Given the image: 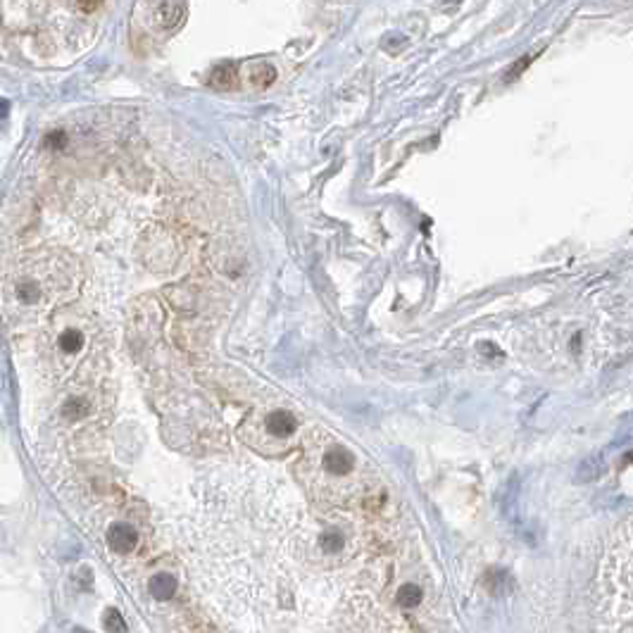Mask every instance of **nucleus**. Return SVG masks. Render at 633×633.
<instances>
[{
	"label": "nucleus",
	"mask_w": 633,
	"mask_h": 633,
	"mask_svg": "<svg viewBox=\"0 0 633 633\" xmlns=\"http://www.w3.org/2000/svg\"><path fill=\"white\" fill-rule=\"evenodd\" d=\"M107 545L119 555H127L139 545V533L131 524H112L107 531Z\"/></svg>",
	"instance_id": "1"
},
{
	"label": "nucleus",
	"mask_w": 633,
	"mask_h": 633,
	"mask_svg": "<svg viewBox=\"0 0 633 633\" xmlns=\"http://www.w3.org/2000/svg\"><path fill=\"white\" fill-rule=\"evenodd\" d=\"M324 467H326V472L343 476V474H348L353 469L350 452H348L346 447H331V450L326 452V457H324Z\"/></svg>",
	"instance_id": "2"
},
{
	"label": "nucleus",
	"mask_w": 633,
	"mask_h": 633,
	"mask_svg": "<svg viewBox=\"0 0 633 633\" xmlns=\"http://www.w3.org/2000/svg\"><path fill=\"white\" fill-rule=\"evenodd\" d=\"M157 21H160L165 29H174L184 21L186 15V5L184 3H160L157 5Z\"/></svg>",
	"instance_id": "3"
},
{
	"label": "nucleus",
	"mask_w": 633,
	"mask_h": 633,
	"mask_svg": "<svg viewBox=\"0 0 633 633\" xmlns=\"http://www.w3.org/2000/svg\"><path fill=\"white\" fill-rule=\"evenodd\" d=\"M267 429H269V434L274 436H281V438H286V436H291L293 431H296V419H293V414L288 412H274L267 417Z\"/></svg>",
	"instance_id": "4"
},
{
	"label": "nucleus",
	"mask_w": 633,
	"mask_h": 633,
	"mask_svg": "<svg viewBox=\"0 0 633 633\" xmlns=\"http://www.w3.org/2000/svg\"><path fill=\"white\" fill-rule=\"evenodd\" d=\"M148 588H150L152 598L169 600V598L174 596V593H177V578H174L172 574H155V576L150 578Z\"/></svg>",
	"instance_id": "5"
},
{
	"label": "nucleus",
	"mask_w": 633,
	"mask_h": 633,
	"mask_svg": "<svg viewBox=\"0 0 633 633\" xmlns=\"http://www.w3.org/2000/svg\"><path fill=\"white\" fill-rule=\"evenodd\" d=\"M210 84L215 86V89H231L233 84H236V67H233L231 62H224V64H220V67L212 72V79H210Z\"/></svg>",
	"instance_id": "6"
},
{
	"label": "nucleus",
	"mask_w": 633,
	"mask_h": 633,
	"mask_svg": "<svg viewBox=\"0 0 633 633\" xmlns=\"http://www.w3.org/2000/svg\"><path fill=\"white\" fill-rule=\"evenodd\" d=\"M398 603H400V607H417V605L422 603V588L414 586V583L402 586L400 591H398Z\"/></svg>",
	"instance_id": "7"
},
{
	"label": "nucleus",
	"mask_w": 633,
	"mask_h": 633,
	"mask_svg": "<svg viewBox=\"0 0 633 633\" xmlns=\"http://www.w3.org/2000/svg\"><path fill=\"white\" fill-rule=\"evenodd\" d=\"M89 410H91V405L89 402L84 400V398H69L67 402H64V407H62V414L67 419H81V417H86L89 414Z\"/></svg>",
	"instance_id": "8"
},
{
	"label": "nucleus",
	"mask_w": 633,
	"mask_h": 633,
	"mask_svg": "<svg viewBox=\"0 0 633 633\" xmlns=\"http://www.w3.org/2000/svg\"><path fill=\"white\" fill-rule=\"evenodd\" d=\"M81 346H84V336H81V331L67 329L62 336H60V348H62L64 353H76V350H81Z\"/></svg>",
	"instance_id": "9"
},
{
	"label": "nucleus",
	"mask_w": 633,
	"mask_h": 633,
	"mask_svg": "<svg viewBox=\"0 0 633 633\" xmlns=\"http://www.w3.org/2000/svg\"><path fill=\"white\" fill-rule=\"evenodd\" d=\"M276 79V69L271 67V64H258V67L253 69V84L255 86H262V89H267V86L271 84V81Z\"/></svg>",
	"instance_id": "10"
},
{
	"label": "nucleus",
	"mask_w": 633,
	"mask_h": 633,
	"mask_svg": "<svg viewBox=\"0 0 633 633\" xmlns=\"http://www.w3.org/2000/svg\"><path fill=\"white\" fill-rule=\"evenodd\" d=\"M105 629L110 633H127V624H124L122 614L117 609H107L105 614Z\"/></svg>",
	"instance_id": "11"
},
{
	"label": "nucleus",
	"mask_w": 633,
	"mask_h": 633,
	"mask_svg": "<svg viewBox=\"0 0 633 633\" xmlns=\"http://www.w3.org/2000/svg\"><path fill=\"white\" fill-rule=\"evenodd\" d=\"M321 548H324L326 553H338V550L343 548V536L336 531H326L324 536H321Z\"/></svg>",
	"instance_id": "12"
},
{
	"label": "nucleus",
	"mask_w": 633,
	"mask_h": 633,
	"mask_svg": "<svg viewBox=\"0 0 633 633\" xmlns=\"http://www.w3.org/2000/svg\"><path fill=\"white\" fill-rule=\"evenodd\" d=\"M17 293H19V298L24 300V303H36V300H38V286H36V283H31V281L19 283Z\"/></svg>",
	"instance_id": "13"
},
{
	"label": "nucleus",
	"mask_w": 633,
	"mask_h": 633,
	"mask_svg": "<svg viewBox=\"0 0 633 633\" xmlns=\"http://www.w3.org/2000/svg\"><path fill=\"white\" fill-rule=\"evenodd\" d=\"M76 8H79V10H86V12H91V10H98V8H100V3H79Z\"/></svg>",
	"instance_id": "14"
},
{
	"label": "nucleus",
	"mask_w": 633,
	"mask_h": 633,
	"mask_svg": "<svg viewBox=\"0 0 633 633\" xmlns=\"http://www.w3.org/2000/svg\"><path fill=\"white\" fill-rule=\"evenodd\" d=\"M76 633H86V631H76Z\"/></svg>",
	"instance_id": "15"
}]
</instances>
